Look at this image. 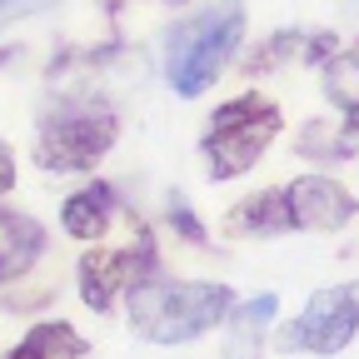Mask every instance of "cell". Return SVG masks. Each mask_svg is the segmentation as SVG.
I'll list each match as a JSON object with an SVG mask.
<instances>
[{
    "instance_id": "obj_17",
    "label": "cell",
    "mask_w": 359,
    "mask_h": 359,
    "mask_svg": "<svg viewBox=\"0 0 359 359\" xmlns=\"http://www.w3.org/2000/svg\"><path fill=\"white\" fill-rule=\"evenodd\" d=\"M334 145H339V160L359 155V110H344V120L334 125Z\"/></svg>"
},
{
    "instance_id": "obj_21",
    "label": "cell",
    "mask_w": 359,
    "mask_h": 359,
    "mask_svg": "<svg viewBox=\"0 0 359 359\" xmlns=\"http://www.w3.org/2000/svg\"><path fill=\"white\" fill-rule=\"evenodd\" d=\"M11 55H15V50H11V45H0V65H6V60H11Z\"/></svg>"
},
{
    "instance_id": "obj_12",
    "label": "cell",
    "mask_w": 359,
    "mask_h": 359,
    "mask_svg": "<svg viewBox=\"0 0 359 359\" xmlns=\"http://www.w3.org/2000/svg\"><path fill=\"white\" fill-rule=\"evenodd\" d=\"M6 359H85V339H80V330L65 325V320H45V325H35Z\"/></svg>"
},
{
    "instance_id": "obj_20",
    "label": "cell",
    "mask_w": 359,
    "mask_h": 359,
    "mask_svg": "<svg viewBox=\"0 0 359 359\" xmlns=\"http://www.w3.org/2000/svg\"><path fill=\"white\" fill-rule=\"evenodd\" d=\"M100 6H105L110 15H120V11H125V0H100Z\"/></svg>"
},
{
    "instance_id": "obj_19",
    "label": "cell",
    "mask_w": 359,
    "mask_h": 359,
    "mask_svg": "<svg viewBox=\"0 0 359 359\" xmlns=\"http://www.w3.org/2000/svg\"><path fill=\"white\" fill-rule=\"evenodd\" d=\"M11 185H15V155L0 140V195H11Z\"/></svg>"
},
{
    "instance_id": "obj_9",
    "label": "cell",
    "mask_w": 359,
    "mask_h": 359,
    "mask_svg": "<svg viewBox=\"0 0 359 359\" xmlns=\"http://www.w3.org/2000/svg\"><path fill=\"white\" fill-rule=\"evenodd\" d=\"M224 230L240 235V240H269V235H285V230H290V205H285V190H259V195H245L230 215H224Z\"/></svg>"
},
{
    "instance_id": "obj_11",
    "label": "cell",
    "mask_w": 359,
    "mask_h": 359,
    "mask_svg": "<svg viewBox=\"0 0 359 359\" xmlns=\"http://www.w3.org/2000/svg\"><path fill=\"white\" fill-rule=\"evenodd\" d=\"M275 309H280V299L275 294H255V299H240L235 309H230V339H224V359H259V349H264V330H269V320H275Z\"/></svg>"
},
{
    "instance_id": "obj_6",
    "label": "cell",
    "mask_w": 359,
    "mask_h": 359,
    "mask_svg": "<svg viewBox=\"0 0 359 359\" xmlns=\"http://www.w3.org/2000/svg\"><path fill=\"white\" fill-rule=\"evenodd\" d=\"M155 275H160L155 235L135 230V240L125 250H90V255H80V299L95 314H110L120 290H135V285H145Z\"/></svg>"
},
{
    "instance_id": "obj_13",
    "label": "cell",
    "mask_w": 359,
    "mask_h": 359,
    "mask_svg": "<svg viewBox=\"0 0 359 359\" xmlns=\"http://www.w3.org/2000/svg\"><path fill=\"white\" fill-rule=\"evenodd\" d=\"M325 95L339 110H359V40L339 45V55L325 65Z\"/></svg>"
},
{
    "instance_id": "obj_18",
    "label": "cell",
    "mask_w": 359,
    "mask_h": 359,
    "mask_svg": "<svg viewBox=\"0 0 359 359\" xmlns=\"http://www.w3.org/2000/svg\"><path fill=\"white\" fill-rule=\"evenodd\" d=\"M60 0H0V25L11 20H25V15H40V11H55Z\"/></svg>"
},
{
    "instance_id": "obj_15",
    "label": "cell",
    "mask_w": 359,
    "mask_h": 359,
    "mask_svg": "<svg viewBox=\"0 0 359 359\" xmlns=\"http://www.w3.org/2000/svg\"><path fill=\"white\" fill-rule=\"evenodd\" d=\"M170 224H175V235H185L190 245H210V235H205V224L195 219V210L180 200V195H170Z\"/></svg>"
},
{
    "instance_id": "obj_14",
    "label": "cell",
    "mask_w": 359,
    "mask_h": 359,
    "mask_svg": "<svg viewBox=\"0 0 359 359\" xmlns=\"http://www.w3.org/2000/svg\"><path fill=\"white\" fill-rule=\"evenodd\" d=\"M299 50H304V35H299V30H280V35H269L264 45H255L250 70H255V75H259V70H275V65H285V60H299Z\"/></svg>"
},
{
    "instance_id": "obj_16",
    "label": "cell",
    "mask_w": 359,
    "mask_h": 359,
    "mask_svg": "<svg viewBox=\"0 0 359 359\" xmlns=\"http://www.w3.org/2000/svg\"><path fill=\"white\" fill-rule=\"evenodd\" d=\"M299 55H304V65H320V70H325V65H330V60L339 55V35H330V30H320V35H309Z\"/></svg>"
},
{
    "instance_id": "obj_2",
    "label": "cell",
    "mask_w": 359,
    "mask_h": 359,
    "mask_svg": "<svg viewBox=\"0 0 359 359\" xmlns=\"http://www.w3.org/2000/svg\"><path fill=\"white\" fill-rule=\"evenodd\" d=\"M235 309V290L215 280H145L130 290V325L150 344H190L219 330Z\"/></svg>"
},
{
    "instance_id": "obj_10",
    "label": "cell",
    "mask_w": 359,
    "mask_h": 359,
    "mask_svg": "<svg viewBox=\"0 0 359 359\" xmlns=\"http://www.w3.org/2000/svg\"><path fill=\"white\" fill-rule=\"evenodd\" d=\"M110 219H115V190L100 185V180H95V185H85V190H75L60 205V230L70 240H100L110 230Z\"/></svg>"
},
{
    "instance_id": "obj_5",
    "label": "cell",
    "mask_w": 359,
    "mask_h": 359,
    "mask_svg": "<svg viewBox=\"0 0 359 359\" xmlns=\"http://www.w3.org/2000/svg\"><path fill=\"white\" fill-rule=\"evenodd\" d=\"M359 334V285H330L309 294L299 320L280 330L285 354H339Z\"/></svg>"
},
{
    "instance_id": "obj_8",
    "label": "cell",
    "mask_w": 359,
    "mask_h": 359,
    "mask_svg": "<svg viewBox=\"0 0 359 359\" xmlns=\"http://www.w3.org/2000/svg\"><path fill=\"white\" fill-rule=\"evenodd\" d=\"M40 255H45V230H40V219L0 210V285L20 280Z\"/></svg>"
},
{
    "instance_id": "obj_3",
    "label": "cell",
    "mask_w": 359,
    "mask_h": 359,
    "mask_svg": "<svg viewBox=\"0 0 359 359\" xmlns=\"http://www.w3.org/2000/svg\"><path fill=\"white\" fill-rule=\"evenodd\" d=\"M120 135V115L95 95H65L40 115L35 130V160L45 170H90L110 155Z\"/></svg>"
},
{
    "instance_id": "obj_7",
    "label": "cell",
    "mask_w": 359,
    "mask_h": 359,
    "mask_svg": "<svg viewBox=\"0 0 359 359\" xmlns=\"http://www.w3.org/2000/svg\"><path fill=\"white\" fill-rule=\"evenodd\" d=\"M285 205H290V230H309V235H334L359 215V200L330 175H299L285 185Z\"/></svg>"
},
{
    "instance_id": "obj_4",
    "label": "cell",
    "mask_w": 359,
    "mask_h": 359,
    "mask_svg": "<svg viewBox=\"0 0 359 359\" xmlns=\"http://www.w3.org/2000/svg\"><path fill=\"white\" fill-rule=\"evenodd\" d=\"M285 115L275 100H264V95H235V100H224L215 115H210V130H205V165L215 180H235L245 170L259 165V155L269 150V140L280 135Z\"/></svg>"
},
{
    "instance_id": "obj_1",
    "label": "cell",
    "mask_w": 359,
    "mask_h": 359,
    "mask_svg": "<svg viewBox=\"0 0 359 359\" xmlns=\"http://www.w3.org/2000/svg\"><path fill=\"white\" fill-rule=\"evenodd\" d=\"M245 40V0H210L165 30V80L175 95H205Z\"/></svg>"
}]
</instances>
